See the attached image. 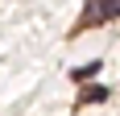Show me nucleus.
I'll list each match as a JSON object with an SVG mask.
<instances>
[{"label":"nucleus","instance_id":"obj_1","mask_svg":"<svg viewBox=\"0 0 120 116\" xmlns=\"http://www.w3.org/2000/svg\"><path fill=\"white\" fill-rule=\"evenodd\" d=\"M112 17H120V4H108V0H95V4H87V12H83V17H79V25H75V33H79V29H87V25L112 21Z\"/></svg>","mask_w":120,"mask_h":116},{"label":"nucleus","instance_id":"obj_3","mask_svg":"<svg viewBox=\"0 0 120 116\" xmlns=\"http://www.w3.org/2000/svg\"><path fill=\"white\" fill-rule=\"evenodd\" d=\"M104 100H108V87H104V83H95V87L79 91V104H104Z\"/></svg>","mask_w":120,"mask_h":116},{"label":"nucleus","instance_id":"obj_2","mask_svg":"<svg viewBox=\"0 0 120 116\" xmlns=\"http://www.w3.org/2000/svg\"><path fill=\"white\" fill-rule=\"evenodd\" d=\"M95 75H99V58H91V62H83V66H75V70H71V79H75V83H87V79H95Z\"/></svg>","mask_w":120,"mask_h":116}]
</instances>
